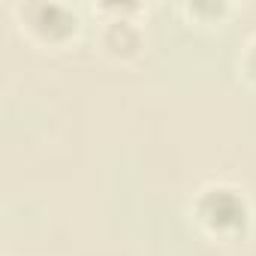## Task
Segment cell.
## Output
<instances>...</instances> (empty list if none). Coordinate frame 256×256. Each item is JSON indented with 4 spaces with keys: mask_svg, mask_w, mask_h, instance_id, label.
I'll list each match as a JSON object with an SVG mask.
<instances>
[{
    "mask_svg": "<svg viewBox=\"0 0 256 256\" xmlns=\"http://www.w3.org/2000/svg\"><path fill=\"white\" fill-rule=\"evenodd\" d=\"M196 214L214 232H238L247 223V202L232 187H208L196 202Z\"/></svg>",
    "mask_w": 256,
    "mask_h": 256,
    "instance_id": "obj_1",
    "label": "cell"
},
{
    "mask_svg": "<svg viewBox=\"0 0 256 256\" xmlns=\"http://www.w3.org/2000/svg\"><path fill=\"white\" fill-rule=\"evenodd\" d=\"M28 22L36 34H42L48 40H60L70 30H76V16L60 4H34V6H28Z\"/></svg>",
    "mask_w": 256,
    "mask_h": 256,
    "instance_id": "obj_2",
    "label": "cell"
},
{
    "mask_svg": "<svg viewBox=\"0 0 256 256\" xmlns=\"http://www.w3.org/2000/svg\"><path fill=\"white\" fill-rule=\"evenodd\" d=\"M106 48H112L114 54H133L136 48H139V42H142V34L130 24V22H112L108 28H106Z\"/></svg>",
    "mask_w": 256,
    "mask_h": 256,
    "instance_id": "obj_3",
    "label": "cell"
},
{
    "mask_svg": "<svg viewBox=\"0 0 256 256\" xmlns=\"http://www.w3.org/2000/svg\"><path fill=\"white\" fill-rule=\"evenodd\" d=\"M250 70H253V72H256V42H253V46H250Z\"/></svg>",
    "mask_w": 256,
    "mask_h": 256,
    "instance_id": "obj_4",
    "label": "cell"
}]
</instances>
